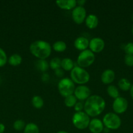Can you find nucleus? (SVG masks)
<instances>
[{
    "mask_svg": "<svg viewBox=\"0 0 133 133\" xmlns=\"http://www.w3.org/2000/svg\"><path fill=\"white\" fill-rule=\"evenodd\" d=\"M7 62V56L3 49L0 48V67H3Z\"/></svg>",
    "mask_w": 133,
    "mask_h": 133,
    "instance_id": "obj_28",
    "label": "nucleus"
},
{
    "mask_svg": "<svg viewBox=\"0 0 133 133\" xmlns=\"http://www.w3.org/2000/svg\"><path fill=\"white\" fill-rule=\"evenodd\" d=\"M90 117L85 112H76L72 118V123L74 127L80 130L86 129L88 127Z\"/></svg>",
    "mask_w": 133,
    "mask_h": 133,
    "instance_id": "obj_5",
    "label": "nucleus"
},
{
    "mask_svg": "<svg viewBox=\"0 0 133 133\" xmlns=\"http://www.w3.org/2000/svg\"><path fill=\"white\" fill-rule=\"evenodd\" d=\"M128 101L125 97H118L115 99L112 104V109L114 113L117 114H121L125 112L128 109Z\"/></svg>",
    "mask_w": 133,
    "mask_h": 133,
    "instance_id": "obj_8",
    "label": "nucleus"
},
{
    "mask_svg": "<svg viewBox=\"0 0 133 133\" xmlns=\"http://www.w3.org/2000/svg\"><path fill=\"white\" fill-rule=\"evenodd\" d=\"M89 44V40L84 36H79L75 39L74 45L76 49L79 51H84L87 49Z\"/></svg>",
    "mask_w": 133,
    "mask_h": 133,
    "instance_id": "obj_14",
    "label": "nucleus"
},
{
    "mask_svg": "<svg viewBox=\"0 0 133 133\" xmlns=\"http://www.w3.org/2000/svg\"><path fill=\"white\" fill-rule=\"evenodd\" d=\"M132 35H133V25H132Z\"/></svg>",
    "mask_w": 133,
    "mask_h": 133,
    "instance_id": "obj_37",
    "label": "nucleus"
},
{
    "mask_svg": "<svg viewBox=\"0 0 133 133\" xmlns=\"http://www.w3.org/2000/svg\"><path fill=\"white\" fill-rule=\"evenodd\" d=\"M130 96H131L132 99H133V85H132L131 88H130Z\"/></svg>",
    "mask_w": 133,
    "mask_h": 133,
    "instance_id": "obj_35",
    "label": "nucleus"
},
{
    "mask_svg": "<svg viewBox=\"0 0 133 133\" xmlns=\"http://www.w3.org/2000/svg\"><path fill=\"white\" fill-rule=\"evenodd\" d=\"M70 79L74 83L79 85H84L90 79V75L88 71L80 66H74L70 73Z\"/></svg>",
    "mask_w": 133,
    "mask_h": 133,
    "instance_id": "obj_3",
    "label": "nucleus"
},
{
    "mask_svg": "<svg viewBox=\"0 0 133 133\" xmlns=\"http://www.w3.org/2000/svg\"><path fill=\"white\" fill-rule=\"evenodd\" d=\"M23 133H39V128L37 124L34 123H29L26 124Z\"/></svg>",
    "mask_w": 133,
    "mask_h": 133,
    "instance_id": "obj_23",
    "label": "nucleus"
},
{
    "mask_svg": "<svg viewBox=\"0 0 133 133\" xmlns=\"http://www.w3.org/2000/svg\"><path fill=\"white\" fill-rule=\"evenodd\" d=\"M106 107V102L102 97L92 95L85 101L83 110L89 117H96L102 113Z\"/></svg>",
    "mask_w": 133,
    "mask_h": 133,
    "instance_id": "obj_1",
    "label": "nucleus"
},
{
    "mask_svg": "<svg viewBox=\"0 0 133 133\" xmlns=\"http://www.w3.org/2000/svg\"><path fill=\"white\" fill-rule=\"evenodd\" d=\"M115 77L116 75L114 71L110 69H107L102 73L100 79L103 84H110L113 83L115 79Z\"/></svg>",
    "mask_w": 133,
    "mask_h": 133,
    "instance_id": "obj_13",
    "label": "nucleus"
},
{
    "mask_svg": "<svg viewBox=\"0 0 133 133\" xmlns=\"http://www.w3.org/2000/svg\"><path fill=\"white\" fill-rule=\"evenodd\" d=\"M102 122L104 126L110 130L118 129L121 125V118L114 112L106 113L103 117Z\"/></svg>",
    "mask_w": 133,
    "mask_h": 133,
    "instance_id": "obj_6",
    "label": "nucleus"
},
{
    "mask_svg": "<svg viewBox=\"0 0 133 133\" xmlns=\"http://www.w3.org/2000/svg\"><path fill=\"white\" fill-rule=\"evenodd\" d=\"M22 62V58L19 54H13L8 59V62L13 66H17L20 64Z\"/></svg>",
    "mask_w": 133,
    "mask_h": 133,
    "instance_id": "obj_18",
    "label": "nucleus"
},
{
    "mask_svg": "<svg viewBox=\"0 0 133 133\" xmlns=\"http://www.w3.org/2000/svg\"><path fill=\"white\" fill-rule=\"evenodd\" d=\"M87 17L86 9L82 6H76L72 10V18L77 24H82Z\"/></svg>",
    "mask_w": 133,
    "mask_h": 133,
    "instance_id": "obj_9",
    "label": "nucleus"
},
{
    "mask_svg": "<svg viewBox=\"0 0 133 133\" xmlns=\"http://www.w3.org/2000/svg\"><path fill=\"white\" fill-rule=\"evenodd\" d=\"M91 91L88 87L86 85H79L76 87L74 96L80 101H86L91 96Z\"/></svg>",
    "mask_w": 133,
    "mask_h": 133,
    "instance_id": "obj_10",
    "label": "nucleus"
},
{
    "mask_svg": "<svg viewBox=\"0 0 133 133\" xmlns=\"http://www.w3.org/2000/svg\"><path fill=\"white\" fill-rule=\"evenodd\" d=\"M5 127L3 123H0V133H3L5 131Z\"/></svg>",
    "mask_w": 133,
    "mask_h": 133,
    "instance_id": "obj_34",
    "label": "nucleus"
},
{
    "mask_svg": "<svg viewBox=\"0 0 133 133\" xmlns=\"http://www.w3.org/2000/svg\"><path fill=\"white\" fill-rule=\"evenodd\" d=\"M124 61L126 66H130V67L133 66V55L126 54L124 58Z\"/></svg>",
    "mask_w": 133,
    "mask_h": 133,
    "instance_id": "obj_29",
    "label": "nucleus"
},
{
    "mask_svg": "<svg viewBox=\"0 0 133 133\" xmlns=\"http://www.w3.org/2000/svg\"><path fill=\"white\" fill-rule=\"evenodd\" d=\"M118 87L121 90L128 91L130 90L132 87L130 81L128 80L126 78H121L118 81Z\"/></svg>",
    "mask_w": 133,
    "mask_h": 133,
    "instance_id": "obj_20",
    "label": "nucleus"
},
{
    "mask_svg": "<svg viewBox=\"0 0 133 133\" xmlns=\"http://www.w3.org/2000/svg\"><path fill=\"white\" fill-rule=\"evenodd\" d=\"M124 50L126 55H133V42H129L126 44L124 48Z\"/></svg>",
    "mask_w": 133,
    "mask_h": 133,
    "instance_id": "obj_30",
    "label": "nucleus"
},
{
    "mask_svg": "<svg viewBox=\"0 0 133 133\" xmlns=\"http://www.w3.org/2000/svg\"><path fill=\"white\" fill-rule=\"evenodd\" d=\"M83 106H84V104L82 103V102H77L76 104L75 105L74 107V110L76 112H81L82 111V109H83Z\"/></svg>",
    "mask_w": 133,
    "mask_h": 133,
    "instance_id": "obj_31",
    "label": "nucleus"
},
{
    "mask_svg": "<svg viewBox=\"0 0 133 133\" xmlns=\"http://www.w3.org/2000/svg\"><path fill=\"white\" fill-rule=\"evenodd\" d=\"M35 66H36L37 69L42 72L47 71L48 68L50 67L49 64L46 60H38L36 62Z\"/></svg>",
    "mask_w": 133,
    "mask_h": 133,
    "instance_id": "obj_24",
    "label": "nucleus"
},
{
    "mask_svg": "<svg viewBox=\"0 0 133 133\" xmlns=\"http://www.w3.org/2000/svg\"><path fill=\"white\" fill-rule=\"evenodd\" d=\"M55 74H56L57 77H61L63 76L64 71L62 69L59 68L57 69V70H55Z\"/></svg>",
    "mask_w": 133,
    "mask_h": 133,
    "instance_id": "obj_32",
    "label": "nucleus"
},
{
    "mask_svg": "<svg viewBox=\"0 0 133 133\" xmlns=\"http://www.w3.org/2000/svg\"><path fill=\"white\" fill-rule=\"evenodd\" d=\"M88 128L92 133H100L104 131V124L102 121L98 118L91 119Z\"/></svg>",
    "mask_w": 133,
    "mask_h": 133,
    "instance_id": "obj_12",
    "label": "nucleus"
},
{
    "mask_svg": "<svg viewBox=\"0 0 133 133\" xmlns=\"http://www.w3.org/2000/svg\"><path fill=\"white\" fill-rule=\"evenodd\" d=\"M76 2L77 4L78 5V6H83V5L86 3V1H85V0H80V1H76Z\"/></svg>",
    "mask_w": 133,
    "mask_h": 133,
    "instance_id": "obj_33",
    "label": "nucleus"
},
{
    "mask_svg": "<svg viewBox=\"0 0 133 133\" xmlns=\"http://www.w3.org/2000/svg\"><path fill=\"white\" fill-rule=\"evenodd\" d=\"M56 5L63 10H72L77 6L76 0H59L56 1Z\"/></svg>",
    "mask_w": 133,
    "mask_h": 133,
    "instance_id": "obj_15",
    "label": "nucleus"
},
{
    "mask_svg": "<svg viewBox=\"0 0 133 133\" xmlns=\"http://www.w3.org/2000/svg\"><path fill=\"white\" fill-rule=\"evenodd\" d=\"M57 133H69V132H67L66 131H59Z\"/></svg>",
    "mask_w": 133,
    "mask_h": 133,
    "instance_id": "obj_36",
    "label": "nucleus"
},
{
    "mask_svg": "<svg viewBox=\"0 0 133 133\" xmlns=\"http://www.w3.org/2000/svg\"><path fill=\"white\" fill-rule=\"evenodd\" d=\"M74 67V64L72 60L70 58H64L61 60V68L65 71H71Z\"/></svg>",
    "mask_w": 133,
    "mask_h": 133,
    "instance_id": "obj_17",
    "label": "nucleus"
},
{
    "mask_svg": "<svg viewBox=\"0 0 133 133\" xmlns=\"http://www.w3.org/2000/svg\"><path fill=\"white\" fill-rule=\"evenodd\" d=\"M75 88V84L70 78H63L59 81L57 84L59 93L64 97L72 95Z\"/></svg>",
    "mask_w": 133,
    "mask_h": 133,
    "instance_id": "obj_4",
    "label": "nucleus"
},
{
    "mask_svg": "<svg viewBox=\"0 0 133 133\" xmlns=\"http://www.w3.org/2000/svg\"><path fill=\"white\" fill-rule=\"evenodd\" d=\"M61 60L58 57H54L51 59L49 63V66L53 70H56L59 68H61Z\"/></svg>",
    "mask_w": 133,
    "mask_h": 133,
    "instance_id": "obj_26",
    "label": "nucleus"
},
{
    "mask_svg": "<svg viewBox=\"0 0 133 133\" xmlns=\"http://www.w3.org/2000/svg\"><path fill=\"white\" fill-rule=\"evenodd\" d=\"M95 59V54L89 49L82 51L78 55L77 58V64L78 66L84 68L93 64Z\"/></svg>",
    "mask_w": 133,
    "mask_h": 133,
    "instance_id": "obj_7",
    "label": "nucleus"
},
{
    "mask_svg": "<svg viewBox=\"0 0 133 133\" xmlns=\"http://www.w3.org/2000/svg\"><path fill=\"white\" fill-rule=\"evenodd\" d=\"M33 107L37 109H40L44 105V100L40 96H35L31 99Z\"/></svg>",
    "mask_w": 133,
    "mask_h": 133,
    "instance_id": "obj_22",
    "label": "nucleus"
},
{
    "mask_svg": "<svg viewBox=\"0 0 133 133\" xmlns=\"http://www.w3.org/2000/svg\"><path fill=\"white\" fill-rule=\"evenodd\" d=\"M26 124L22 119H17L13 123V128L17 131H21L24 129Z\"/></svg>",
    "mask_w": 133,
    "mask_h": 133,
    "instance_id": "obj_27",
    "label": "nucleus"
},
{
    "mask_svg": "<svg viewBox=\"0 0 133 133\" xmlns=\"http://www.w3.org/2000/svg\"><path fill=\"white\" fill-rule=\"evenodd\" d=\"M106 92L108 96L112 97V98L114 99L117 98V97H119V90L117 88V87H116L115 85L110 84V85L108 86L107 87Z\"/></svg>",
    "mask_w": 133,
    "mask_h": 133,
    "instance_id": "obj_21",
    "label": "nucleus"
},
{
    "mask_svg": "<svg viewBox=\"0 0 133 133\" xmlns=\"http://www.w3.org/2000/svg\"><path fill=\"white\" fill-rule=\"evenodd\" d=\"M52 48L55 51L61 53V52H64L66 49V44L65 42L62 40H58L53 43Z\"/></svg>",
    "mask_w": 133,
    "mask_h": 133,
    "instance_id": "obj_19",
    "label": "nucleus"
},
{
    "mask_svg": "<svg viewBox=\"0 0 133 133\" xmlns=\"http://www.w3.org/2000/svg\"><path fill=\"white\" fill-rule=\"evenodd\" d=\"M76 103H77L76 97L73 94L65 97L64 103H65V106L69 108L73 107L75 106Z\"/></svg>",
    "mask_w": 133,
    "mask_h": 133,
    "instance_id": "obj_25",
    "label": "nucleus"
},
{
    "mask_svg": "<svg viewBox=\"0 0 133 133\" xmlns=\"http://www.w3.org/2000/svg\"><path fill=\"white\" fill-rule=\"evenodd\" d=\"M29 51L39 60H46L52 53V47L48 42L39 40L30 44Z\"/></svg>",
    "mask_w": 133,
    "mask_h": 133,
    "instance_id": "obj_2",
    "label": "nucleus"
},
{
    "mask_svg": "<svg viewBox=\"0 0 133 133\" xmlns=\"http://www.w3.org/2000/svg\"><path fill=\"white\" fill-rule=\"evenodd\" d=\"M85 23L87 27H88L90 29H93L98 26L99 18L95 14H89L85 19Z\"/></svg>",
    "mask_w": 133,
    "mask_h": 133,
    "instance_id": "obj_16",
    "label": "nucleus"
},
{
    "mask_svg": "<svg viewBox=\"0 0 133 133\" xmlns=\"http://www.w3.org/2000/svg\"><path fill=\"white\" fill-rule=\"evenodd\" d=\"M104 47H105V43L104 40L99 37L92 38L89 41V50L91 51L94 54L100 53L104 49Z\"/></svg>",
    "mask_w": 133,
    "mask_h": 133,
    "instance_id": "obj_11",
    "label": "nucleus"
}]
</instances>
